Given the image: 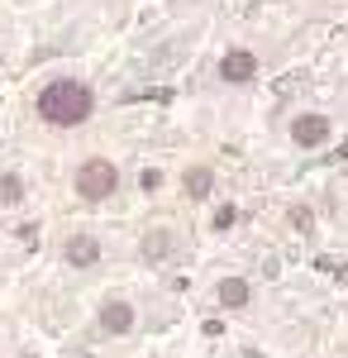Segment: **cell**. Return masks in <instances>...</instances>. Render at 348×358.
Wrapping results in <instances>:
<instances>
[{
  "label": "cell",
  "mask_w": 348,
  "mask_h": 358,
  "mask_svg": "<svg viewBox=\"0 0 348 358\" xmlns=\"http://www.w3.org/2000/svg\"><path fill=\"white\" fill-rule=\"evenodd\" d=\"M101 330H106V334H129V330H134V306L110 296V301L101 306Z\"/></svg>",
  "instance_id": "8992f818"
},
{
  "label": "cell",
  "mask_w": 348,
  "mask_h": 358,
  "mask_svg": "<svg viewBox=\"0 0 348 358\" xmlns=\"http://www.w3.org/2000/svg\"><path fill=\"white\" fill-rule=\"evenodd\" d=\"M115 192H119V172H115L110 158H86L77 167V196H86V201H110Z\"/></svg>",
  "instance_id": "7a4b0ae2"
},
{
  "label": "cell",
  "mask_w": 348,
  "mask_h": 358,
  "mask_svg": "<svg viewBox=\"0 0 348 358\" xmlns=\"http://www.w3.org/2000/svg\"><path fill=\"white\" fill-rule=\"evenodd\" d=\"M96 110V96H91V86L86 82H72V77H62V82H48L38 91V120H48L57 129H77L86 124Z\"/></svg>",
  "instance_id": "6da1fadb"
},
{
  "label": "cell",
  "mask_w": 348,
  "mask_h": 358,
  "mask_svg": "<svg viewBox=\"0 0 348 358\" xmlns=\"http://www.w3.org/2000/svg\"><path fill=\"white\" fill-rule=\"evenodd\" d=\"M253 77H258V53H248V48H229V53L219 57V82L248 86Z\"/></svg>",
  "instance_id": "3957f363"
},
{
  "label": "cell",
  "mask_w": 348,
  "mask_h": 358,
  "mask_svg": "<svg viewBox=\"0 0 348 358\" xmlns=\"http://www.w3.org/2000/svg\"><path fill=\"white\" fill-rule=\"evenodd\" d=\"M24 201V182L15 172H0V206H20Z\"/></svg>",
  "instance_id": "30bf717a"
},
{
  "label": "cell",
  "mask_w": 348,
  "mask_h": 358,
  "mask_svg": "<svg viewBox=\"0 0 348 358\" xmlns=\"http://www.w3.org/2000/svg\"><path fill=\"white\" fill-rule=\"evenodd\" d=\"M182 192H187L191 201H205V196L215 192V172H210V167H187V177H182Z\"/></svg>",
  "instance_id": "ba28073f"
},
{
  "label": "cell",
  "mask_w": 348,
  "mask_h": 358,
  "mask_svg": "<svg viewBox=\"0 0 348 358\" xmlns=\"http://www.w3.org/2000/svg\"><path fill=\"white\" fill-rule=\"evenodd\" d=\"M62 258H67L72 268H96V263H101V239H96V234H72V239L62 244Z\"/></svg>",
  "instance_id": "5b68a950"
},
{
  "label": "cell",
  "mask_w": 348,
  "mask_h": 358,
  "mask_svg": "<svg viewBox=\"0 0 348 358\" xmlns=\"http://www.w3.org/2000/svg\"><path fill=\"white\" fill-rule=\"evenodd\" d=\"M287 220H291L296 229H310V224H315V215H310V206H291V210H287Z\"/></svg>",
  "instance_id": "8fae6325"
},
{
  "label": "cell",
  "mask_w": 348,
  "mask_h": 358,
  "mask_svg": "<svg viewBox=\"0 0 348 358\" xmlns=\"http://www.w3.org/2000/svg\"><path fill=\"white\" fill-rule=\"evenodd\" d=\"M215 296L224 310H243V306L253 301V287H248V277H224L219 287H215Z\"/></svg>",
  "instance_id": "52a82bcc"
},
{
  "label": "cell",
  "mask_w": 348,
  "mask_h": 358,
  "mask_svg": "<svg viewBox=\"0 0 348 358\" xmlns=\"http://www.w3.org/2000/svg\"><path fill=\"white\" fill-rule=\"evenodd\" d=\"M138 253H143L148 263L167 258V253H172V229H148V234H143V244H138Z\"/></svg>",
  "instance_id": "9c48e42d"
},
{
  "label": "cell",
  "mask_w": 348,
  "mask_h": 358,
  "mask_svg": "<svg viewBox=\"0 0 348 358\" xmlns=\"http://www.w3.org/2000/svg\"><path fill=\"white\" fill-rule=\"evenodd\" d=\"M329 134H334V124L324 120V115H296L291 120V138L300 143V148H320V143H329Z\"/></svg>",
  "instance_id": "277c9868"
},
{
  "label": "cell",
  "mask_w": 348,
  "mask_h": 358,
  "mask_svg": "<svg viewBox=\"0 0 348 358\" xmlns=\"http://www.w3.org/2000/svg\"><path fill=\"white\" fill-rule=\"evenodd\" d=\"M243 358H263V354H243Z\"/></svg>",
  "instance_id": "5bb4252c"
},
{
  "label": "cell",
  "mask_w": 348,
  "mask_h": 358,
  "mask_svg": "<svg viewBox=\"0 0 348 358\" xmlns=\"http://www.w3.org/2000/svg\"><path fill=\"white\" fill-rule=\"evenodd\" d=\"M234 220H239L234 206H219V210H215V229H234Z\"/></svg>",
  "instance_id": "7c38bea8"
},
{
  "label": "cell",
  "mask_w": 348,
  "mask_h": 358,
  "mask_svg": "<svg viewBox=\"0 0 348 358\" xmlns=\"http://www.w3.org/2000/svg\"><path fill=\"white\" fill-rule=\"evenodd\" d=\"M138 187H143V192H158V187H162V172H158V167H148V172L138 177Z\"/></svg>",
  "instance_id": "4fadbf2b"
}]
</instances>
